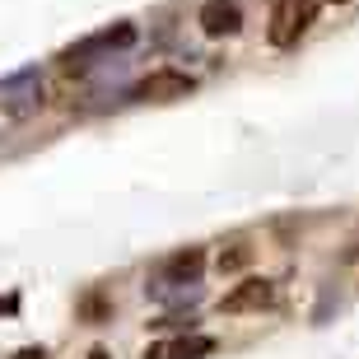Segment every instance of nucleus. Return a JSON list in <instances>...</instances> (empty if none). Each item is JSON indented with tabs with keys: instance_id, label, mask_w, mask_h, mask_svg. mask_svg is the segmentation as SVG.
Masks as SVG:
<instances>
[{
	"instance_id": "nucleus-2",
	"label": "nucleus",
	"mask_w": 359,
	"mask_h": 359,
	"mask_svg": "<svg viewBox=\"0 0 359 359\" xmlns=\"http://www.w3.org/2000/svg\"><path fill=\"white\" fill-rule=\"evenodd\" d=\"M126 47H135V24H112V28L89 33V38L75 42V47H66L56 61H61V66H89V61H98V56L126 52Z\"/></svg>"
},
{
	"instance_id": "nucleus-5",
	"label": "nucleus",
	"mask_w": 359,
	"mask_h": 359,
	"mask_svg": "<svg viewBox=\"0 0 359 359\" xmlns=\"http://www.w3.org/2000/svg\"><path fill=\"white\" fill-rule=\"evenodd\" d=\"M201 33H210V38H233L243 28V5L238 0H205L196 14Z\"/></svg>"
},
{
	"instance_id": "nucleus-4",
	"label": "nucleus",
	"mask_w": 359,
	"mask_h": 359,
	"mask_svg": "<svg viewBox=\"0 0 359 359\" xmlns=\"http://www.w3.org/2000/svg\"><path fill=\"white\" fill-rule=\"evenodd\" d=\"M187 93H196V80L187 70H149L145 80L131 89L135 103H177Z\"/></svg>"
},
{
	"instance_id": "nucleus-3",
	"label": "nucleus",
	"mask_w": 359,
	"mask_h": 359,
	"mask_svg": "<svg viewBox=\"0 0 359 359\" xmlns=\"http://www.w3.org/2000/svg\"><path fill=\"white\" fill-rule=\"evenodd\" d=\"M201 271H205V252L201 248H182V252H173L168 262L159 266V276H154V285H149V294H187L196 290Z\"/></svg>"
},
{
	"instance_id": "nucleus-12",
	"label": "nucleus",
	"mask_w": 359,
	"mask_h": 359,
	"mask_svg": "<svg viewBox=\"0 0 359 359\" xmlns=\"http://www.w3.org/2000/svg\"><path fill=\"white\" fill-rule=\"evenodd\" d=\"M89 359H112V355H107V350H93V355Z\"/></svg>"
},
{
	"instance_id": "nucleus-10",
	"label": "nucleus",
	"mask_w": 359,
	"mask_h": 359,
	"mask_svg": "<svg viewBox=\"0 0 359 359\" xmlns=\"http://www.w3.org/2000/svg\"><path fill=\"white\" fill-rule=\"evenodd\" d=\"M14 359H52V355H47V350H42V346H24V350H19V355H14Z\"/></svg>"
},
{
	"instance_id": "nucleus-6",
	"label": "nucleus",
	"mask_w": 359,
	"mask_h": 359,
	"mask_svg": "<svg viewBox=\"0 0 359 359\" xmlns=\"http://www.w3.org/2000/svg\"><path fill=\"white\" fill-rule=\"evenodd\" d=\"M271 299H276V285L271 280H243L238 290H229L224 299H219V313H252V308H266Z\"/></svg>"
},
{
	"instance_id": "nucleus-9",
	"label": "nucleus",
	"mask_w": 359,
	"mask_h": 359,
	"mask_svg": "<svg viewBox=\"0 0 359 359\" xmlns=\"http://www.w3.org/2000/svg\"><path fill=\"white\" fill-rule=\"evenodd\" d=\"M84 318H89V322H98V318H103V313H107V304H103V294H89V299H84Z\"/></svg>"
},
{
	"instance_id": "nucleus-1",
	"label": "nucleus",
	"mask_w": 359,
	"mask_h": 359,
	"mask_svg": "<svg viewBox=\"0 0 359 359\" xmlns=\"http://www.w3.org/2000/svg\"><path fill=\"white\" fill-rule=\"evenodd\" d=\"M318 10H322V0H276L271 5V28H266L271 47H294L313 28Z\"/></svg>"
},
{
	"instance_id": "nucleus-13",
	"label": "nucleus",
	"mask_w": 359,
	"mask_h": 359,
	"mask_svg": "<svg viewBox=\"0 0 359 359\" xmlns=\"http://www.w3.org/2000/svg\"><path fill=\"white\" fill-rule=\"evenodd\" d=\"M332 5H346V0H332Z\"/></svg>"
},
{
	"instance_id": "nucleus-7",
	"label": "nucleus",
	"mask_w": 359,
	"mask_h": 359,
	"mask_svg": "<svg viewBox=\"0 0 359 359\" xmlns=\"http://www.w3.org/2000/svg\"><path fill=\"white\" fill-rule=\"evenodd\" d=\"M215 350L210 336H182V341H173V346H149L145 359H205Z\"/></svg>"
},
{
	"instance_id": "nucleus-11",
	"label": "nucleus",
	"mask_w": 359,
	"mask_h": 359,
	"mask_svg": "<svg viewBox=\"0 0 359 359\" xmlns=\"http://www.w3.org/2000/svg\"><path fill=\"white\" fill-rule=\"evenodd\" d=\"M14 304H19V299H0V313H14Z\"/></svg>"
},
{
	"instance_id": "nucleus-8",
	"label": "nucleus",
	"mask_w": 359,
	"mask_h": 359,
	"mask_svg": "<svg viewBox=\"0 0 359 359\" xmlns=\"http://www.w3.org/2000/svg\"><path fill=\"white\" fill-rule=\"evenodd\" d=\"M248 262H252V252H248V248H233V252L219 257V271H238V266H248Z\"/></svg>"
}]
</instances>
